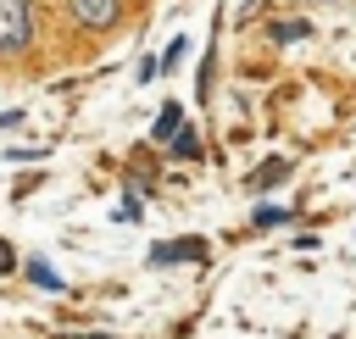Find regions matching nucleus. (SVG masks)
I'll list each match as a JSON object with an SVG mask.
<instances>
[{
	"label": "nucleus",
	"instance_id": "f257e3e1",
	"mask_svg": "<svg viewBox=\"0 0 356 339\" xmlns=\"http://www.w3.org/2000/svg\"><path fill=\"white\" fill-rule=\"evenodd\" d=\"M33 44V0H0V56Z\"/></svg>",
	"mask_w": 356,
	"mask_h": 339
},
{
	"label": "nucleus",
	"instance_id": "f03ea898",
	"mask_svg": "<svg viewBox=\"0 0 356 339\" xmlns=\"http://www.w3.org/2000/svg\"><path fill=\"white\" fill-rule=\"evenodd\" d=\"M67 11H72V22H83V28H111V22L122 17V0H67Z\"/></svg>",
	"mask_w": 356,
	"mask_h": 339
},
{
	"label": "nucleus",
	"instance_id": "7ed1b4c3",
	"mask_svg": "<svg viewBox=\"0 0 356 339\" xmlns=\"http://www.w3.org/2000/svg\"><path fill=\"white\" fill-rule=\"evenodd\" d=\"M167 261H206V239H167L150 250V267H167Z\"/></svg>",
	"mask_w": 356,
	"mask_h": 339
},
{
	"label": "nucleus",
	"instance_id": "20e7f679",
	"mask_svg": "<svg viewBox=\"0 0 356 339\" xmlns=\"http://www.w3.org/2000/svg\"><path fill=\"white\" fill-rule=\"evenodd\" d=\"M278 178H289V156H273L267 167H256V172L245 178V189H250V195H261V189H273Z\"/></svg>",
	"mask_w": 356,
	"mask_h": 339
},
{
	"label": "nucleus",
	"instance_id": "39448f33",
	"mask_svg": "<svg viewBox=\"0 0 356 339\" xmlns=\"http://www.w3.org/2000/svg\"><path fill=\"white\" fill-rule=\"evenodd\" d=\"M178 117H184L178 106H161V117H156V139H172V133H178Z\"/></svg>",
	"mask_w": 356,
	"mask_h": 339
},
{
	"label": "nucleus",
	"instance_id": "423d86ee",
	"mask_svg": "<svg viewBox=\"0 0 356 339\" xmlns=\"http://www.w3.org/2000/svg\"><path fill=\"white\" fill-rule=\"evenodd\" d=\"M22 272H28V278H33V283H44V289H61V278H56V272H50V267H44V261H28V267H22Z\"/></svg>",
	"mask_w": 356,
	"mask_h": 339
},
{
	"label": "nucleus",
	"instance_id": "0eeeda50",
	"mask_svg": "<svg viewBox=\"0 0 356 339\" xmlns=\"http://www.w3.org/2000/svg\"><path fill=\"white\" fill-rule=\"evenodd\" d=\"M195 150H200V139H195V133H172V156H184V161H189Z\"/></svg>",
	"mask_w": 356,
	"mask_h": 339
},
{
	"label": "nucleus",
	"instance_id": "6e6552de",
	"mask_svg": "<svg viewBox=\"0 0 356 339\" xmlns=\"http://www.w3.org/2000/svg\"><path fill=\"white\" fill-rule=\"evenodd\" d=\"M11 267H17V256H11V245L0 239V272H11Z\"/></svg>",
	"mask_w": 356,
	"mask_h": 339
},
{
	"label": "nucleus",
	"instance_id": "1a4fd4ad",
	"mask_svg": "<svg viewBox=\"0 0 356 339\" xmlns=\"http://www.w3.org/2000/svg\"><path fill=\"white\" fill-rule=\"evenodd\" d=\"M61 339H117V333H61Z\"/></svg>",
	"mask_w": 356,
	"mask_h": 339
}]
</instances>
